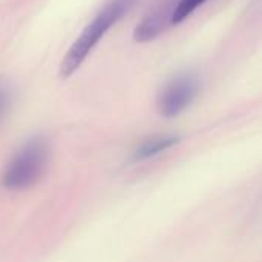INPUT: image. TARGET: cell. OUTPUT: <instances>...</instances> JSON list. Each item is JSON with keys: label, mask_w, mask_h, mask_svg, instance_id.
<instances>
[{"label": "cell", "mask_w": 262, "mask_h": 262, "mask_svg": "<svg viewBox=\"0 0 262 262\" xmlns=\"http://www.w3.org/2000/svg\"><path fill=\"white\" fill-rule=\"evenodd\" d=\"M200 91L198 78L192 74H183L169 81L158 97L160 114L173 118L183 114L196 98Z\"/></svg>", "instance_id": "obj_3"}, {"label": "cell", "mask_w": 262, "mask_h": 262, "mask_svg": "<svg viewBox=\"0 0 262 262\" xmlns=\"http://www.w3.org/2000/svg\"><path fill=\"white\" fill-rule=\"evenodd\" d=\"M127 0H114L104 9H101L97 17L83 29V32L72 43L69 51L61 60L60 75L63 78L72 75L84 61L88 54L101 40V37L109 31V28L120 20V17L127 9Z\"/></svg>", "instance_id": "obj_2"}, {"label": "cell", "mask_w": 262, "mask_h": 262, "mask_svg": "<svg viewBox=\"0 0 262 262\" xmlns=\"http://www.w3.org/2000/svg\"><path fill=\"white\" fill-rule=\"evenodd\" d=\"M166 26V11H157L147 15L135 29V40L137 41H149L155 38Z\"/></svg>", "instance_id": "obj_5"}, {"label": "cell", "mask_w": 262, "mask_h": 262, "mask_svg": "<svg viewBox=\"0 0 262 262\" xmlns=\"http://www.w3.org/2000/svg\"><path fill=\"white\" fill-rule=\"evenodd\" d=\"M11 106V92L6 84L0 83V123L6 117Z\"/></svg>", "instance_id": "obj_7"}, {"label": "cell", "mask_w": 262, "mask_h": 262, "mask_svg": "<svg viewBox=\"0 0 262 262\" xmlns=\"http://www.w3.org/2000/svg\"><path fill=\"white\" fill-rule=\"evenodd\" d=\"M49 164V144L41 137H32L23 143L8 161L0 177L3 189L17 192L37 184Z\"/></svg>", "instance_id": "obj_1"}, {"label": "cell", "mask_w": 262, "mask_h": 262, "mask_svg": "<svg viewBox=\"0 0 262 262\" xmlns=\"http://www.w3.org/2000/svg\"><path fill=\"white\" fill-rule=\"evenodd\" d=\"M206 0H180V3L173 8L172 15H170V21L172 23H180L183 21L186 17H189L200 5H203Z\"/></svg>", "instance_id": "obj_6"}, {"label": "cell", "mask_w": 262, "mask_h": 262, "mask_svg": "<svg viewBox=\"0 0 262 262\" xmlns=\"http://www.w3.org/2000/svg\"><path fill=\"white\" fill-rule=\"evenodd\" d=\"M178 141H180V138L173 137V135H157V137L147 138L134 150V160L146 161V160L155 158V157L161 155L163 152L172 149Z\"/></svg>", "instance_id": "obj_4"}]
</instances>
